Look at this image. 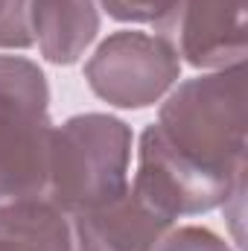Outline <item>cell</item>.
Listing matches in <instances>:
<instances>
[{"label":"cell","mask_w":248,"mask_h":251,"mask_svg":"<svg viewBox=\"0 0 248 251\" xmlns=\"http://www.w3.org/2000/svg\"><path fill=\"white\" fill-rule=\"evenodd\" d=\"M50 137L44 73L26 59L0 56V199L44 190Z\"/></svg>","instance_id":"obj_3"},{"label":"cell","mask_w":248,"mask_h":251,"mask_svg":"<svg viewBox=\"0 0 248 251\" xmlns=\"http://www.w3.org/2000/svg\"><path fill=\"white\" fill-rule=\"evenodd\" d=\"M173 219L149 207L134 190L73 216L70 251H155Z\"/></svg>","instance_id":"obj_6"},{"label":"cell","mask_w":248,"mask_h":251,"mask_svg":"<svg viewBox=\"0 0 248 251\" xmlns=\"http://www.w3.org/2000/svg\"><path fill=\"white\" fill-rule=\"evenodd\" d=\"M29 15L41 53L56 64L76 62L99 26L91 0H29Z\"/></svg>","instance_id":"obj_7"},{"label":"cell","mask_w":248,"mask_h":251,"mask_svg":"<svg viewBox=\"0 0 248 251\" xmlns=\"http://www.w3.org/2000/svg\"><path fill=\"white\" fill-rule=\"evenodd\" d=\"M246 178V70L184 82L143 131L134 193L175 219L231 199Z\"/></svg>","instance_id":"obj_1"},{"label":"cell","mask_w":248,"mask_h":251,"mask_svg":"<svg viewBox=\"0 0 248 251\" xmlns=\"http://www.w3.org/2000/svg\"><path fill=\"white\" fill-rule=\"evenodd\" d=\"M85 73L102 100L120 108H143L178 79V53L161 35L117 32L97 50Z\"/></svg>","instance_id":"obj_4"},{"label":"cell","mask_w":248,"mask_h":251,"mask_svg":"<svg viewBox=\"0 0 248 251\" xmlns=\"http://www.w3.org/2000/svg\"><path fill=\"white\" fill-rule=\"evenodd\" d=\"M0 251H70L64 213L38 196L0 204Z\"/></svg>","instance_id":"obj_8"},{"label":"cell","mask_w":248,"mask_h":251,"mask_svg":"<svg viewBox=\"0 0 248 251\" xmlns=\"http://www.w3.org/2000/svg\"><path fill=\"white\" fill-rule=\"evenodd\" d=\"M131 131L105 114L73 117L50 137L47 201L62 213H82L125 193Z\"/></svg>","instance_id":"obj_2"},{"label":"cell","mask_w":248,"mask_h":251,"mask_svg":"<svg viewBox=\"0 0 248 251\" xmlns=\"http://www.w3.org/2000/svg\"><path fill=\"white\" fill-rule=\"evenodd\" d=\"M161 32L196 67H231L246 56V0H178Z\"/></svg>","instance_id":"obj_5"},{"label":"cell","mask_w":248,"mask_h":251,"mask_svg":"<svg viewBox=\"0 0 248 251\" xmlns=\"http://www.w3.org/2000/svg\"><path fill=\"white\" fill-rule=\"evenodd\" d=\"M111 18L137 21V24H158V29L173 18L178 0H102Z\"/></svg>","instance_id":"obj_9"},{"label":"cell","mask_w":248,"mask_h":251,"mask_svg":"<svg viewBox=\"0 0 248 251\" xmlns=\"http://www.w3.org/2000/svg\"><path fill=\"white\" fill-rule=\"evenodd\" d=\"M29 0H0V47H29Z\"/></svg>","instance_id":"obj_10"},{"label":"cell","mask_w":248,"mask_h":251,"mask_svg":"<svg viewBox=\"0 0 248 251\" xmlns=\"http://www.w3.org/2000/svg\"><path fill=\"white\" fill-rule=\"evenodd\" d=\"M155 251H228V246L204 228H181L161 240Z\"/></svg>","instance_id":"obj_11"}]
</instances>
